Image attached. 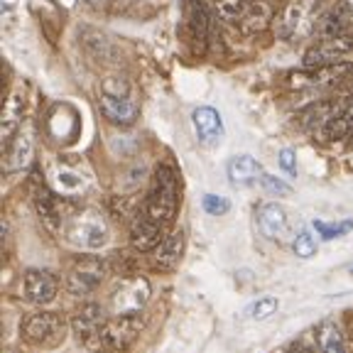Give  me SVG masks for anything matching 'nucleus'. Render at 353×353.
I'll return each instance as SVG.
<instances>
[{"label":"nucleus","mask_w":353,"mask_h":353,"mask_svg":"<svg viewBox=\"0 0 353 353\" xmlns=\"http://www.w3.org/2000/svg\"><path fill=\"white\" fill-rule=\"evenodd\" d=\"M165 236H167L165 228H160L157 223H152V221H150L143 211H138V214H135V219H132V223H130L132 248L143 250V253H150V250H154L157 245H160Z\"/></svg>","instance_id":"14"},{"label":"nucleus","mask_w":353,"mask_h":353,"mask_svg":"<svg viewBox=\"0 0 353 353\" xmlns=\"http://www.w3.org/2000/svg\"><path fill=\"white\" fill-rule=\"evenodd\" d=\"M83 3H86V6H91V8H99V6H103L105 0H83Z\"/></svg>","instance_id":"34"},{"label":"nucleus","mask_w":353,"mask_h":353,"mask_svg":"<svg viewBox=\"0 0 353 353\" xmlns=\"http://www.w3.org/2000/svg\"><path fill=\"white\" fill-rule=\"evenodd\" d=\"M280 167L287 172V174H297V154L290 148L280 150Z\"/></svg>","instance_id":"32"},{"label":"nucleus","mask_w":353,"mask_h":353,"mask_svg":"<svg viewBox=\"0 0 353 353\" xmlns=\"http://www.w3.org/2000/svg\"><path fill=\"white\" fill-rule=\"evenodd\" d=\"M54 184L59 189V194H64V196H74V194L83 192V187H86L83 176L77 170H69V167H57Z\"/></svg>","instance_id":"24"},{"label":"nucleus","mask_w":353,"mask_h":353,"mask_svg":"<svg viewBox=\"0 0 353 353\" xmlns=\"http://www.w3.org/2000/svg\"><path fill=\"white\" fill-rule=\"evenodd\" d=\"M351 272H353V268H351Z\"/></svg>","instance_id":"37"},{"label":"nucleus","mask_w":353,"mask_h":353,"mask_svg":"<svg viewBox=\"0 0 353 353\" xmlns=\"http://www.w3.org/2000/svg\"><path fill=\"white\" fill-rule=\"evenodd\" d=\"M22 110H25V103H22L20 94L8 96L6 105H3V148H6V145L17 135V130H20Z\"/></svg>","instance_id":"22"},{"label":"nucleus","mask_w":353,"mask_h":353,"mask_svg":"<svg viewBox=\"0 0 353 353\" xmlns=\"http://www.w3.org/2000/svg\"><path fill=\"white\" fill-rule=\"evenodd\" d=\"M351 140H353V135H351Z\"/></svg>","instance_id":"38"},{"label":"nucleus","mask_w":353,"mask_h":353,"mask_svg":"<svg viewBox=\"0 0 353 353\" xmlns=\"http://www.w3.org/2000/svg\"><path fill=\"white\" fill-rule=\"evenodd\" d=\"M209 10L201 0H184V30H187V37L192 50L196 54H204L206 44H209Z\"/></svg>","instance_id":"10"},{"label":"nucleus","mask_w":353,"mask_h":353,"mask_svg":"<svg viewBox=\"0 0 353 353\" xmlns=\"http://www.w3.org/2000/svg\"><path fill=\"white\" fill-rule=\"evenodd\" d=\"M319 353H346V346H343V339H341V331H339L336 324H326L319 326Z\"/></svg>","instance_id":"25"},{"label":"nucleus","mask_w":353,"mask_h":353,"mask_svg":"<svg viewBox=\"0 0 353 353\" xmlns=\"http://www.w3.org/2000/svg\"><path fill=\"white\" fill-rule=\"evenodd\" d=\"M201 206H204L206 214L223 216V214H228V209H231V201H228L226 196H219V194H206Z\"/></svg>","instance_id":"30"},{"label":"nucleus","mask_w":353,"mask_h":353,"mask_svg":"<svg viewBox=\"0 0 353 353\" xmlns=\"http://www.w3.org/2000/svg\"><path fill=\"white\" fill-rule=\"evenodd\" d=\"M336 15L341 17L343 22H348V25H351V22H353V0H339Z\"/></svg>","instance_id":"33"},{"label":"nucleus","mask_w":353,"mask_h":353,"mask_svg":"<svg viewBox=\"0 0 353 353\" xmlns=\"http://www.w3.org/2000/svg\"><path fill=\"white\" fill-rule=\"evenodd\" d=\"M34 143L30 130H17V135L6 145V172H20L32 162Z\"/></svg>","instance_id":"18"},{"label":"nucleus","mask_w":353,"mask_h":353,"mask_svg":"<svg viewBox=\"0 0 353 353\" xmlns=\"http://www.w3.org/2000/svg\"><path fill=\"white\" fill-rule=\"evenodd\" d=\"M105 321L108 319H105L103 307L91 302V304H83L77 314H74L72 329L88 348H99V339H101V331H103Z\"/></svg>","instance_id":"11"},{"label":"nucleus","mask_w":353,"mask_h":353,"mask_svg":"<svg viewBox=\"0 0 353 353\" xmlns=\"http://www.w3.org/2000/svg\"><path fill=\"white\" fill-rule=\"evenodd\" d=\"M277 307H280V302H277L275 297H260V299H255L248 309H245V314H248L250 319L263 321V319H268V316L275 314Z\"/></svg>","instance_id":"28"},{"label":"nucleus","mask_w":353,"mask_h":353,"mask_svg":"<svg viewBox=\"0 0 353 353\" xmlns=\"http://www.w3.org/2000/svg\"><path fill=\"white\" fill-rule=\"evenodd\" d=\"M316 135H319L324 143H339V140L351 138L353 135V99L346 101V105H343L331 121H326L324 125L316 130Z\"/></svg>","instance_id":"20"},{"label":"nucleus","mask_w":353,"mask_h":353,"mask_svg":"<svg viewBox=\"0 0 353 353\" xmlns=\"http://www.w3.org/2000/svg\"><path fill=\"white\" fill-rule=\"evenodd\" d=\"M32 201H34V209H37L39 219L44 221V226L57 231L61 226V221H66L69 216L61 211L59 204V196L50 192V187H44L42 182H34L32 187Z\"/></svg>","instance_id":"12"},{"label":"nucleus","mask_w":353,"mask_h":353,"mask_svg":"<svg viewBox=\"0 0 353 353\" xmlns=\"http://www.w3.org/2000/svg\"><path fill=\"white\" fill-rule=\"evenodd\" d=\"M292 250H294V255H297V258H302V260L312 258V255H316V238L312 236L309 231L297 233V236H294V241H292Z\"/></svg>","instance_id":"29"},{"label":"nucleus","mask_w":353,"mask_h":353,"mask_svg":"<svg viewBox=\"0 0 353 353\" xmlns=\"http://www.w3.org/2000/svg\"><path fill=\"white\" fill-rule=\"evenodd\" d=\"M105 277V263L101 258H81L74 263V268L66 272V290L74 297H86L103 282Z\"/></svg>","instance_id":"8"},{"label":"nucleus","mask_w":353,"mask_h":353,"mask_svg":"<svg viewBox=\"0 0 353 353\" xmlns=\"http://www.w3.org/2000/svg\"><path fill=\"white\" fill-rule=\"evenodd\" d=\"M255 221H258L260 233H263L265 238H270V241H282V238L287 236V228H290L285 209H282L280 204H272V201L258 206Z\"/></svg>","instance_id":"17"},{"label":"nucleus","mask_w":353,"mask_h":353,"mask_svg":"<svg viewBox=\"0 0 353 353\" xmlns=\"http://www.w3.org/2000/svg\"><path fill=\"white\" fill-rule=\"evenodd\" d=\"M182 255H184V233L182 231L167 233L160 245L152 250V268L162 272H172L176 265L182 263Z\"/></svg>","instance_id":"15"},{"label":"nucleus","mask_w":353,"mask_h":353,"mask_svg":"<svg viewBox=\"0 0 353 353\" xmlns=\"http://www.w3.org/2000/svg\"><path fill=\"white\" fill-rule=\"evenodd\" d=\"M194 130H196V138L204 145H216L223 138V121H221V113L211 105H199L192 113Z\"/></svg>","instance_id":"16"},{"label":"nucleus","mask_w":353,"mask_h":353,"mask_svg":"<svg viewBox=\"0 0 353 353\" xmlns=\"http://www.w3.org/2000/svg\"><path fill=\"white\" fill-rule=\"evenodd\" d=\"M260 184H263V189L268 194H275V196H287V194H292V187L287 182H282V179H277L275 174H265L260 176Z\"/></svg>","instance_id":"31"},{"label":"nucleus","mask_w":353,"mask_h":353,"mask_svg":"<svg viewBox=\"0 0 353 353\" xmlns=\"http://www.w3.org/2000/svg\"><path fill=\"white\" fill-rule=\"evenodd\" d=\"M179 209V174L170 162H162L154 170L150 192L143 201V214L160 228H170Z\"/></svg>","instance_id":"1"},{"label":"nucleus","mask_w":353,"mask_h":353,"mask_svg":"<svg viewBox=\"0 0 353 353\" xmlns=\"http://www.w3.org/2000/svg\"><path fill=\"white\" fill-rule=\"evenodd\" d=\"M250 0H214L216 15L223 22H241L245 10H248Z\"/></svg>","instance_id":"26"},{"label":"nucleus","mask_w":353,"mask_h":353,"mask_svg":"<svg viewBox=\"0 0 353 353\" xmlns=\"http://www.w3.org/2000/svg\"><path fill=\"white\" fill-rule=\"evenodd\" d=\"M290 353H314L312 348H304V346H297V348H292Z\"/></svg>","instance_id":"35"},{"label":"nucleus","mask_w":353,"mask_h":353,"mask_svg":"<svg viewBox=\"0 0 353 353\" xmlns=\"http://www.w3.org/2000/svg\"><path fill=\"white\" fill-rule=\"evenodd\" d=\"M140 329H143V316L140 314H125L113 316L105 321L103 331L99 339V351L103 353H128V348L135 343Z\"/></svg>","instance_id":"4"},{"label":"nucleus","mask_w":353,"mask_h":353,"mask_svg":"<svg viewBox=\"0 0 353 353\" xmlns=\"http://www.w3.org/2000/svg\"><path fill=\"white\" fill-rule=\"evenodd\" d=\"M307 20V6L304 0H290L282 12L275 17V32L280 39H294Z\"/></svg>","instance_id":"19"},{"label":"nucleus","mask_w":353,"mask_h":353,"mask_svg":"<svg viewBox=\"0 0 353 353\" xmlns=\"http://www.w3.org/2000/svg\"><path fill=\"white\" fill-rule=\"evenodd\" d=\"M226 172L233 187H248V184L258 182L260 176H263V167H260V162L255 160V157H250V154H238V157H233V160L228 162Z\"/></svg>","instance_id":"21"},{"label":"nucleus","mask_w":353,"mask_h":353,"mask_svg":"<svg viewBox=\"0 0 353 353\" xmlns=\"http://www.w3.org/2000/svg\"><path fill=\"white\" fill-rule=\"evenodd\" d=\"M312 226H314V231L319 233L321 241H334V238L346 236L348 231H353V221H341V223H324V221H314Z\"/></svg>","instance_id":"27"},{"label":"nucleus","mask_w":353,"mask_h":353,"mask_svg":"<svg viewBox=\"0 0 353 353\" xmlns=\"http://www.w3.org/2000/svg\"><path fill=\"white\" fill-rule=\"evenodd\" d=\"M64 316H59L57 312H37V314H30L22 324V339L32 346L52 348L64 341Z\"/></svg>","instance_id":"5"},{"label":"nucleus","mask_w":353,"mask_h":353,"mask_svg":"<svg viewBox=\"0 0 353 353\" xmlns=\"http://www.w3.org/2000/svg\"><path fill=\"white\" fill-rule=\"evenodd\" d=\"M101 113L116 125H132L138 121V103L132 99V86L123 77H108L99 96Z\"/></svg>","instance_id":"2"},{"label":"nucleus","mask_w":353,"mask_h":353,"mask_svg":"<svg viewBox=\"0 0 353 353\" xmlns=\"http://www.w3.org/2000/svg\"><path fill=\"white\" fill-rule=\"evenodd\" d=\"M22 290H25V299L32 304H50L57 297V285L54 275L47 270H28L25 280H22Z\"/></svg>","instance_id":"13"},{"label":"nucleus","mask_w":353,"mask_h":353,"mask_svg":"<svg viewBox=\"0 0 353 353\" xmlns=\"http://www.w3.org/2000/svg\"><path fill=\"white\" fill-rule=\"evenodd\" d=\"M6 353H17V351H15V348H8V351H6Z\"/></svg>","instance_id":"36"},{"label":"nucleus","mask_w":353,"mask_h":353,"mask_svg":"<svg viewBox=\"0 0 353 353\" xmlns=\"http://www.w3.org/2000/svg\"><path fill=\"white\" fill-rule=\"evenodd\" d=\"M353 50V34H334V37H321L316 44H312L304 52V66H324L341 61V57H346Z\"/></svg>","instance_id":"9"},{"label":"nucleus","mask_w":353,"mask_h":353,"mask_svg":"<svg viewBox=\"0 0 353 353\" xmlns=\"http://www.w3.org/2000/svg\"><path fill=\"white\" fill-rule=\"evenodd\" d=\"M270 20H272L270 3H265V0H250L248 10H245V15H243V20L238 22V25H241L243 32L250 34V32H258V30H263Z\"/></svg>","instance_id":"23"},{"label":"nucleus","mask_w":353,"mask_h":353,"mask_svg":"<svg viewBox=\"0 0 353 353\" xmlns=\"http://www.w3.org/2000/svg\"><path fill=\"white\" fill-rule=\"evenodd\" d=\"M64 236L77 248L99 250L108 243V223H105L99 211L86 209L81 214H74L66 219Z\"/></svg>","instance_id":"3"},{"label":"nucleus","mask_w":353,"mask_h":353,"mask_svg":"<svg viewBox=\"0 0 353 353\" xmlns=\"http://www.w3.org/2000/svg\"><path fill=\"white\" fill-rule=\"evenodd\" d=\"M351 72H353L351 61H334V64H324V66H304L302 72H294L290 77V83L294 88L334 86V83H341Z\"/></svg>","instance_id":"7"},{"label":"nucleus","mask_w":353,"mask_h":353,"mask_svg":"<svg viewBox=\"0 0 353 353\" xmlns=\"http://www.w3.org/2000/svg\"><path fill=\"white\" fill-rule=\"evenodd\" d=\"M150 299V282L145 277H128L110 294V312L113 316L140 314V309Z\"/></svg>","instance_id":"6"}]
</instances>
